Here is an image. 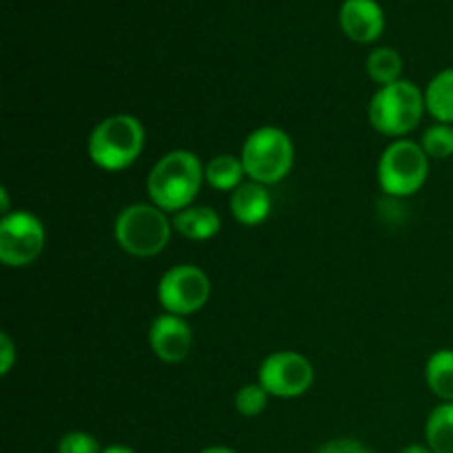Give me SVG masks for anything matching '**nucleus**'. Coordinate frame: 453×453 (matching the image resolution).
<instances>
[{"label":"nucleus","instance_id":"nucleus-1","mask_svg":"<svg viewBox=\"0 0 453 453\" xmlns=\"http://www.w3.org/2000/svg\"><path fill=\"white\" fill-rule=\"evenodd\" d=\"M203 164L193 150L177 149L166 153L150 168L146 190L150 203L168 215L193 206L203 184Z\"/></svg>","mask_w":453,"mask_h":453},{"label":"nucleus","instance_id":"nucleus-2","mask_svg":"<svg viewBox=\"0 0 453 453\" xmlns=\"http://www.w3.org/2000/svg\"><path fill=\"white\" fill-rule=\"evenodd\" d=\"M146 144L144 124L128 113L109 115L88 135V157L106 173H119L137 162Z\"/></svg>","mask_w":453,"mask_h":453},{"label":"nucleus","instance_id":"nucleus-3","mask_svg":"<svg viewBox=\"0 0 453 453\" xmlns=\"http://www.w3.org/2000/svg\"><path fill=\"white\" fill-rule=\"evenodd\" d=\"M425 111V91L411 80H398L372 96L367 118L380 135L401 140L423 122Z\"/></svg>","mask_w":453,"mask_h":453},{"label":"nucleus","instance_id":"nucleus-4","mask_svg":"<svg viewBox=\"0 0 453 453\" xmlns=\"http://www.w3.org/2000/svg\"><path fill=\"white\" fill-rule=\"evenodd\" d=\"M173 219L155 203H131L115 217L113 234L127 255L149 259L159 255L171 242Z\"/></svg>","mask_w":453,"mask_h":453},{"label":"nucleus","instance_id":"nucleus-5","mask_svg":"<svg viewBox=\"0 0 453 453\" xmlns=\"http://www.w3.org/2000/svg\"><path fill=\"white\" fill-rule=\"evenodd\" d=\"M239 157L248 180L274 186L286 180L295 166V142L283 128L261 127L246 137Z\"/></svg>","mask_w":453,"mask_h":453},{"label":"nucleus","instance_id":"nucleus-6","mask_svg":"<svg viewBox=\"0 0 453 453\" xmlns=\"http://www.w3.org/2000/svg\"><path fill=\"white\" fill-rule=\"evenodd\" d=\"M379 184L389 197H411L429 177V157L420 142L394 140L379 159Z\"/></svg>","mask_w":453,"mask_h":453},{"label":"nucleus","instance_id":"nucleus-7","mask_svg":"<svg viewBox=\"0 0 453 453\" xmlns=\"http://www.w3.org/2000/svg\"><path fill=\"white\" fill-rule=\"evenodd\" d=\"M212 283L202 268L193 264H177L162 274L157 283V301L164 312L190 317L208 303Z\"/></svg>","mask_w":453,"mask_h":453},{"label":"nucleus","instance_id":"nucleus-8","mask_svg":"<svg viewBox=\"0 0 453 453\" xmlns=\"http://www.w3.org/2000/svg\"><path fill=\"white\" fill-rule=\"evenodd\" d=\"M47 233L34 212L12 211L0 219V261L7 268H27L42 255Z\"/></svg>","mask_w":453,"mask_h":453},{"label":"nucleus","instance_id":"nucleus-9","mask_svg":"<svg viewBox=\"0 0 453 453\" xmlns=\"http://www.w3.org/2000/svg\"><path fill=\"white\" fill-rule=\"evenodd\" d=\"M257 383L274 398H299L312 388L314 367L299 352H273L261 361Z\"/></svg>","mask_w":453,"mask_h":453},{"label":"nucleus","instance_id":"nucleus-10","mask_svg":"<svg viewBox=\"0 0 453 453\" xmlns=\"http://www.w3.org/2000/svg\"><path fill=\"white\" fill-rule=\"evenodd\" d=\"M149 343L155 357L164 363H181L193 348V330L184 317L159 314L153 319L149 330Z\"/></svg>","mask_w":453,"mask_h":453},{"label":"nucleus","instance_id":"nucleus-11","mask_svg":"<svg viewBox=\"0 0 453 453\" xmlns=\"http://www.w3.org/2000/svg\"><path fill=\"white\" fill-rule=\"evenodd\" d=\"M339 22L343 34L358 44H370L385 29V13L376 0H345L341 4Z\"/></svg>","mask_w":453,"mask_h":453},{"label":"nucleus","instance_id":"nucleus-12","mask_svg":"<svg viewBox=\"0 0 453 453\" xmlns=\"http://www.w3.org/2000/svg\"><path fill=\"white\" fill-rule=\"evenodd\" d=\"M228 206L237 224L246 226V228H255V226L264 224L270 217L273 197L268 193V186L248 180L237 190L230 193Z\"/></svg>","mask_w":453,"mask_h":453},{"label":"nucleus","instance_id":"nucleus-13","mask_svg":"<svg viewBox=\"0 0 453 453\" xmlns=\"http://www.w3.org/2000/svg\"><path fill=\"white\" fill-rule=\"evenodd\" d=\"M173 230L190 242H208L221 230V217L211 206H193L173 215Z\"/></svg>","mask_w":453,"mask_h":453},{"label":"nucleus","instance_id":"nucleus-14","mask_svg":"<svg viewBox=\"0 0 453 453\" xmlns=\"http://www.w3.org/2000/svg\"><path fill=\"white\" fill-rule=\"evenodd\" d=\"M243 177L248 175L239 155L221 153L212 157L208 164H203V180H206L211 188L219 190V193L237 190L243 184Z\"/></svg>","mask_w":453,"mask_h":453},{"label":"nucleus","instance_id":"nucleus-15","mask_svg":"<svg viewBox=\"0 0 453 453\" xmlns=\"http://www.w3.org/2000/svg\"><path fill=\"white\" fill-rule=\"evenodd\" d=\"M427 113L438 124H453V69H442L425 88Z\"/></svg>","mask_w":453,"mask_h":453},{"label":"nucleus","instance_id":"nucleus-16","mask_svg":"<svg viewBox=\"0 0 453 453\" xmlns=\"http://www.w3.org/2000/svg\"><path fill=\"white\" fill-rule=\"evenodd\" d=\"M425 380L434 396L442 403H453V349H438L427 358Z\"/></svg>","mask_w":453,"mask_h":453},{"label":"nucleus","instance_id":"nucleus-17","mask_svg":"<svg viewBox=\"0 0 453 453\" xmlns=\"http://www.w3.org/2000/svg\"><path fill=\"white\" fill-rule=\"evenodd\" d=\"M425 441L434 453H453V403L434 407L425 423Z\"/></svg>","mask_w":453,"mask_h":453},{"label":"nucleus","instance_id":"nucleus-18","mask_svg":"<svg viewBox=\"0 0 453 453\" xmlns=\"http://www.w3.org/2000/svg\"><path fill=\"white\" fill-rule=\"evenodd\" d=\"M365 71L379 87H388V84L398 82L403 73V58L398 56L396 49L392 47H379L367 56Z\"/></svg>","mask_w":453,"mask_h":453},{"label":"nucleus","instance_id":"nucleus-19","mask_svg":"<svg viewBox=\"0 0 453 453\" xmlns=\"http://www.w3.org/2000/svg\"><path fill=\"white\" fill-rule=\"evenodd\" d=\"M420 146L429 159H447L453 155V124H432L420 137Z\"/></svg>","mask_w":453,"mask_h":453},{"label":"nucleus","instance_id":"nucleus-20","mask_svg":"<svg viewBox=\"0 0 453 453\" xmlns=\"http://www.w3.org/2000/svg\"><path fill=\"white\" fill-rule=\"evenodd\" d=\"M270 403V394L261 388L259 383L242 385L234 396V407L243 418H255V416L264 414L265 407Z\"/></svg>","mask_w":453,"mask_h":453},{"label":"nucleus","instance_id":"nucleus-21","mask_svg":"<svg viewBox=\"0 0 453 453\" xmlns=\"http://www.w3.org/2000/svg\"><path fill=\"white\" fill-rule=\"evenodd\" d=\"M58 453H102V447L91 434L69 432L58 442Z\"/></svg>","mask_w":453,"mask_h":453},{"label":"nucleus","instance_id":"nucleus-22","mask_svg":"<svg viewBox=\"0 0 453 453\" xmlns=\"http://www.w3.org/2000/svg\"><path fill=\"white\" fill-rule=\"evenodd\" d=\"M317 453H372L363 445L361 441H354V438H336V441H327L326 445H321Z\"/></svg>","mask_w":453,"mask_h":453},{"label":"nucleus","instance_id":"nucleus-23","mask_svg":"<svg viewBox=\"0 0 453 453\" xmlns=\"http://www.w3.org/2000/svg\"><path fill=\"white\" fill-rule=\"evenodd\" d=\"M16 358V345H13L12 336H9L7 332H3V334H0V374L7 376L9 372H12Z\"/></svg>","mask_w":453,"mask_h":453},{"label":"nucleus","instance_id":"nucleus-24","mask_svg":"<svg viewBox=\"0 0 453 453\" xmlns=\"http://www.w3.org/2000/svg\"><path fill=\"white\" fill-rule=\"evenodd\" d=\"M401 453H434L427 445H420V442H414V445H407L405 449H401Z\"/></svg>","mask_w":453,"mask_h":453},{"label":"nucleus","instance_id":"nucleus-25","mask_svg":"<svg viewBox=\"0 0 453 453\" xmlns=\"http://www.w3.org/2000/svg\"><path fill=\"white\" fill-rule=\"evenodd\" d=\"M199 453H239V451L226 445H212V447H206V449H202Z\"/></svg>","mask_w":453,"mask_h":453},{"label":"nucleus","instance_id":"nucleus-26","mask_svg":"<svg viewBox=\"0 0 453 453\" xmlns=\"http://www.w3.org/2000/svg\"><path fill=\"white\" fill-rule=\"evenodd\" d=\"M102 453H135L131 449V447H127V445H109V447H104V449H102Z\"/></svg>","mask_w":453,"mask_h":453}]
</instances>
